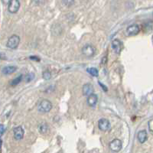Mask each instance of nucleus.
I'll use <instances>...</instances> for the list:
<instances>
[{"instance_id":"nucleus-1","label":"nucleus","mask_w":153,"mask_h":153,"mask_svg":"<svg viewBox=\"0 0 153 153\" xmlns=\"http://www.w3.org/2000/svg\"><path fill=\"white\" fill-rule=\"evenodd\" d=\"M52 103L50 100H42L38 105V110L40 113H47L51 110L52 109Z\"/></svg>"},{"instance_id":"nucleus-2","label":"nucleus","mask_w":153,"mask_h":153,"mask_svg":"<svg viewBox=\"0 0 153 153\" xmlns=\"http://www.w3.org/2000/svg\"><path fill=\"white\" fill-rule=\"evenodd\" d=\"M19 43H20V38L19 35L16 34H13L10 38L6 43V47L10 49H16L19 46Z\"/></svg>"},{"instance_id":"nucleus-3","label":"nucleus","mask_w":153,"mask_h":153,"mask_svg":"<svg viewBox=\"0 0 153 153\" xmlns=\"http://www.w3.org/2000/svg\"><path fill=\"white\" fill-rule=\"evenodd\" d=\"M96 50L95 48L93 45H86L85 46H83L82 48V53L84 56L87 57H91L95 54Z\"/></svg>"},{"instance_id":"nucleus-4","label":"nucleus","mask_w":153,"mask_h":153,"mask_svg":"<svg viewBox=\"0 0 153 153\" xmlns=\"http://www.w3.org/2000/svg\"><path fill=\"white\" fill-rule=\"evenodd\" d=\"M110 149L114 152H118L122 149V142L118 139H115L110 143Z\"/></svg>"},{"instance_id":"nucleus-5","label":"nucleus","mask_w":153,"mask_h":153,"mask_svg":"<svg viewBox=\"0 0 153 153\" xmlns=\"http://www.w3.org/2000/svg\"><path fill=\"white\" fill-rule=\"evenodd\" d=\"M98 127L103 132H106L110 129V123L108 119H100L98 121Z\"/></svg>"},{"instance_id":"nucleus-6","label":"nucleus","mask_w":153,"mask_h":153,"mask_svg":"<svg viewBox=\"0 0 153 153\" xmlns=\"http://www.w3.org/2000/svg\"><path fill=\"white\" fill-rule=\"evenodd\" d=\"M19 8H20V2L19 0H11V2H9V6H8V9L10 13H16L19 11Z\"/></svg>"},{"instance_id":"nucleus-7","label":"nucleus","mask_w":153,"mask_h":153,"mask_svg":"<svg viewBox=\"0 0 153 153\" xmlns=\"http://www.w3.org/2000/svg\"><path fill=\"white\" fill-rule=\"evenodd\" d=\"M140 32V28H139V26L136 24H133V25H131L126 28V34L129 35V36H134V35H136L138 34Z\"/></svg>"},{"instance_id":"nucleus-8","label":"nucleus","mask_w":153,"mask_h":153,"mask_svg":"<svg viewBox=\"0 0 153 153\" xmlns=\"http://www.w3.org/2000/svg\"><path fill=\"white\" fill-rule=\"evenodd\" d=\"M112 48H113V50L115 53L119 54L121 52L122 49H123V44L118 39H115L112 41Z\"/></svg>"},{"instance_id":"nucleus-9","label":"nucleus","mask_w":153,"mask_h":153,"mask_svg":"<svg viewBox=\"0 0 153 153\" xmlns=\"http://www.w3.org/2000/svg\"><path fill=\"white\" fill-rule=\"evenodd\" d=\"M24 130L21 126H17L14 128L13 130V133H14V138L16 140H21L22 139L24 136Z\"/></svg>"},{"instance_id":"nucleus-10","label":"nucleus","mask_w":153,"mask_h":153,"mask_svg":"<svg viewBox=\"0 0 153 153\" xmlns=\"http://www.w3.org/2000/svg\"><path fill=\"white\" fill-rule=\"evenodd\" d=\"M94 87L91 83H86L83 86V94L88 96L90 94H94Z\"/></svg>"},{"instance_id":"nucleus-11","label":"nucleus","mask_w":153,"mask_h":153,"mask_svg":"<svg viewBox=\"0 0 153 153\" xmlns=\"http://www.w3.org/2000/svg\"><path fill=\"white\" fill-rule=\"evenodd\" d=\"M98 101V96L96 94H92L90 95H89L87 96V104L89 105L90 106H91V107H94L96 105Z\"/></svg>"},{"instance_id":"nucleus-12","label":"nucleus","mask_w":153,"mask_h":153,"mask_svg":"<svg viewBox=\"0 0 153 153\" xmlns=\"http://www.w3.org/2000/svg\"><path fill=\"white\" fill-rule=\"evenodd\" d=\"M137 138H138L139 142L140 143H144L145 141L147 140L148 138V135H147V132L145 130H141L138 132L137 135Z\"/></svg>"},{"instance_id":"nucleus-13","label":"nucleus","mask_w":153,"mask_h":153,"mask_svg":"<svg viewBox=\"0 0 153 153\" xmlns=\"http://www.w3.org/2000/svg\"><path fill=\"white\" fill-rule=\"evenodd\" d=\"M16 70H17V67L6 66V67H4V68H2V74H4L8 75V74H11L14 73Z\"/></svg>"},{"instance_id":"nucleus-14","label":"nucleus","mask_w":153,"mask_h":153,"mask_svg":"<svg viewBox=\"0 0 153 153\" xmlns=\"http://www.w3.org/2000/svg\"><path fill=\"white\" fill-rule=\"evenodd\" d=\"M38 130H39V132L41 133H46L48 132V125L45 123H41L39 125V126H38Z\"/></svg>"},{"instance_id":"nucleus-15","label":"nucleus","mask_w":153,"mask_h":153,"mask_svg":"<svg viewBox=\"0 0 153 153\" xmlns=\"http://www.w3.org/2000/svg\"><path fill=\"white\" fill-rule=\"evenodd\" d=\"M87 71L90 74L93 76H99V72L98 70L95 68H89L87 69Z\"/></svg>"},{"instance_id":"nucleus-16","label":"nucleus","mask_w":153,"mask_h":153,"mask_svg":"<svg viewBox=\"0 0 153 153\" xmlns=\"http://www.w3.org/2000/svg\"><path fill=\"white\" fill-rule=\"evenodd\" d=\"M22 78H23V76L22 75H19V76H17V77H15V78H14L12 80V81H11V86H16L18 85L20 82L21 81V80H22Z\"/></svg>"},{"instance_id":"nucleus-17","label":"nucleus","mask_w":153,"mask_h":153,"mask_svg":"<svg viewBox=\"0 0 153 153\" xmlns=\"http://www.w3.org/2000/svg\"><path fill=\"white\" fill-rule=\"evenodd\" d=\"M34 76H35V75H34V73L30 72L26 74V76H25L24 79H25V81H26V83H29V82H31L34 78Z\"/></svg>"},{"instance_id":"nucleus-18","label":"nucleus","mask_w":153,"mask_h":153,"mask_svg":"<svg viewBox=\"0 0 153 153\" xmlns=\"http://www.w3.org/2000/svg\"><path fill=\"white\" fill-rule=\"evenodd\" d=\"M43 78L45 80H50L51 77V74L49 70H45L42 74Z\"/></svg>"},{"instance_id":"nucleus-19","label":"nucleus","mask_w":153,"mask_h":153,"mask_svg":"<svg viewBox=\"0 0 153 153\" xmlns=\"http://www.w3.org/2000/svg\"><path fill=\"white\" fill-rule=\"evenodd\" d=\"M62 2L66 6H71L74 4V0H62Z\"/></svg>"},{"instance_id":"nucleus-20","label":"nucleus","mask_w":153,"mask_h":153,"mask_svg":"<svg viewBox=\"0 0 153 153\" xmlns=\"http://www.w3.org/2000/svg\"><path fill=\"white\" fill-rule=\"evenodd\" d=\"M5 131H6L5 125H2V124H0V136H2L5 133Z\"/></svg>"},{"instance_id":"nucleus-21","label":"nucleus","mask_w":153,"mask_h":153,"mask_svg":"<svg viewBox=\"0 0 153 153\" xmlns=\"http://www.w3.org/2000/svg\"><path fill=\"white\" fill-rule=\"evenodd\" d=\"M149 129L151 132H153V119H151L150 121L149 122Z\"/></svg>"},{"instance_id":"nucleus-22","label":"nucleus","mask_w":153,"mask_h":153,"mask_svg":"<svg viewBox=\"0 0 153 153\" xmlns=\"http://www.w3.org/2000/svg\"><path fill=\"white\" fill-rule=\"evenodd\" d=\"M99 84H100V86L101 87H102L103 89V90H104L105 92H106L107 91V90H108V89H107V87H106V86L104 85V84H103L102 83H100V82H99Z\"/></svg>"},{"instance_id":"nucleus-23","label":"nucleus","mask_w":153,"mask_h":153,"mask_svg":"<svg viewBox=\"0 0 153 153\" xmlns=\"http://www.w3.org/2000/svg\"><path fill=\"white\" fill-rule=\"evenodd\" d=\"M30 59L33 60V61H40L39 57H34V56H31V57H30Z\"/></svg>"},{"instance_id":"nucleus-24","label":"nucleus","mask_w":153,"mask_h":153,"mask_svg":"<svg viewBox=\"0 0 153 153\" xmlns=\"http://www.w3.org/2000/svg\"><path fill=\"white\" fill-rule=\"evenodd\" d=\"M2 2H3V4L9 5V2H11V0H2Z\"/></svg>"},{"instance_id":"nucleus-25","label":"nucleus","mask_w":153,"mask_h":153,"mask_svg":"<svg viewBox=\"0 0 153 153\" xmlns=\"http://www.w3.org/2000/svg\"><path fill=\"white\" fill-rule=\"evenodd\" d=\"M103 61H104V62H103V64H105V63H106V57H104L103 58L102 62Z\"/></svg>"},{"instance_id":"nucleus-26","label":"nucleus","mask_w":153,"mask_h":153,"mask_svg":"<svg viewBox=\"0 0 153 153\" xmlns=\"http://www.w3.org/2000/svg\"><path fill=\"white\" fill-rule=\"evenodd\" d=\"M2 140L0 139V149H1V147H2Z\"/></svg>"},{"instance_id":"nucleus-27","label":"nucleus","mask_w":153,"mask_h":153,"mask_svg":"<svg viewBox=\"0 0 153 153\" xmlns=\"http://www.w3.org/2000/svg\"><path fill=\"white\" fill-rule=\"evenodd\" d=\"M152 42H153V36H152Z\"/></svg>"}]
</instances>
